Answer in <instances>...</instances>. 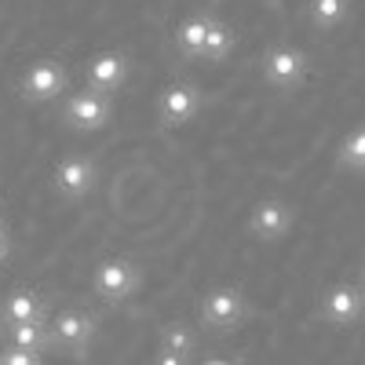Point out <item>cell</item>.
Segmentation results:
<instances>
[{
  "mask_svg": "<svg viewBox=\"0 0 365 365\" xmlns=\"http://www.w3.org/2000/svg\"><path fill=\"white\" fill-rule=\"evenodd\" d=\"M8 259H11V230L4 223L0 227V267H8Z\"/></svg>",
  "mask_w": 365,
  "mask_h": 365,
  "instance_id": "20",
  "label": "cell"
},
{
  "mask_svg": "<svg viewBox=\"0 0 365 365\" xmlns=\"http://www.w3.org/2000/svg\"><path fill=\"white\" fill-rule=\"evenodd\" d=\"M110 120H113V96H103L96 88L73 91V96L63 99V110H58V125L77 135H96L110 128Z\"/></svg>",
  "mask_w": 365,
  "mask_h": 365,
  "instance_id": "3",
  "label": "cell"
},
{
  "mask_svg": "<svg viewBox=\"0 0 365 365\" xmlns=\"http://www.w3.org/2000/svg\"><path fill=\"white\" fill-rule=\"evenodd\" d=\"M128 73H132V58H128V51H120V48L96 51L88 58V66H84L88 88L103 91V96H117V91L128 84Z\"/></svg>",
  "mask_w": 365,
  "mask_h": 365,
  "instance_id": "10",
  "label": "cell"
},
{
  "mask_svg": "<svg viewBox=\"0 0 365 365\" xmlns=\"http://www.w3.org/2000/svg\"><path fill=\"white\" fill-rule=\"evenodd\" d=\"M201 106H205V96L194 81H172L158 96V125L165 132H182L187 125H194Z\"/></svg>",
  "mask_w": 365,
  "mask_h": 365,
  "instance_id": "6",
  "label": "cell"
},
{
  "mask_svg": "<svg viewBox=\"0 0 365 365\" xmlns=\"http://www.w3.org/2000/svg\"><path fill=\"white\" fill-rule=\"evenodd\" d=\"M358 285H361V289H365V263H361V282H358Z\"/></svg>",
  "mask_w": 365,
  "mask_h": 365,
  "instance_id": "23",
  "label": "cell"
},
{
  "mask_svg": "<svg viewBox=\"0 0 365 365\" xmlns=\"http://www.w3.org/2000/svg\"><path fill=\"white\" fill-rule=\"evenodd\" d=\"M139 285H143V274L128 256H106V259L96 263V270H91V289H96V296L103 303H110V307L128 303L139 292Z\"/></svg>",
  "mask_w": 365,
  "mask_h": 365,
  "instance_id": "4",
  "label": "cell"
},
{
  "mask_svg": "<svg viewBox=\"0 0 365 365\" xmlns=\"http://www.w3.org/2000/svg\"><path fill=\"white\" fill-rule=\"evenodd\" d=\"M336 165L347 172H365V125L347 132L336 146Z\"/></svg>",
  "mask_w": 365,
  "mask_h": 365,
  "instance_id": "17",
  "label": "cell"
},
{
  "mask_svg": "<svg viewBox=\"0 0 365 365\" xmlns=\"http://www.w3.org/2000/svg\"><path fill=\"white\" fill-rule=\"evenodd\" d=\"M48 329H51V347L66 351V354H84L88 344L96 340L99 318L84 307H63L48 322Z\"/></svg>",
  "mask_w": 365,
  "mask_h": 365,
  "instance_id": "8",
  "label": "cell"
},
{
  "mask_svg": "<svg viewBox=\"0 0 365 365\" xmlns=\"http://www.w3.org/2000/svg\"><path fill=\"white\" fill-rule=\"evenodd\" d=\"M4 340L11 347H26V351L44 354L51 347V329L48 325H15V329H4Z\"/></svg>",
  "mask_w": 365,
  "mask_h": 365,
  "instance_id": "18",
  "label": "cell"
},
{
  "mask_svg": "<svg viewBox=\"0 0 365 365\" xmlns=\"http://www.w3.org/2000/svg\"><path fill=\"white\" fill-rule=\"evenodd\" d=\"M0 322H4V329L48 325V299L34 285H11L8 296L0 299Z\"/></svg>",
  "mask_w": 365,
  "mask_h": 365,
  "instance_id": "12",
  "label": "cell"
},
{
  "mask_svg": "<svg viewBox=\"0 0 365 365\" xmlns=\"http://www.w3.org/2000/svg\"><path fill=\"white\" fill-rule=\"evenodd\" d=\"M205 365H234V361H227V358H208Z\"/></svg>",
  "mask_w": 365,
  "mask_h": 365,
  "instance_id": "22",
  "label": "cell"
},
{
  "mask_svg": "<svg viewBox=\"0 0 365 365\" xmlns=\"http://www.w3.org/2000/svg\"><path fill=\"white\" fill-rule=\"evenodd\" d=\"M0 365H8V361H4V358H0Z\"/></svg>",
  "mask_w": 365,
  "mask_h": 365,
  "instance_id": "26",
  "label": "cell"
},
{
  "mask_svg": "<svg viewBox=\"0 0 365 365\" xmlns=\"http://www.w3.org/2000/svg\"><path fill=\"white\" fill-rule=\"evenodd\" d=\"M292 223H296V208L285 197H263L249 212V234L256 241H263V245H278L292 230Z\"/></svg>",
  "mask_w": 365,
  "mask_h": 365,
  "instance_id": "11",
  "label": "cell"
},
{
  "mask_svg": "<svg viewBox=\"0 0 365 365\" xmlns=\"http://www.w3.org/2000/svg\"><path fill=\"white\" fill-rule=\"evenodd\" d=\"M208 26H212V11H194V15H187V19H179V22H175L172 44H175V51L187 58V63H194V58L205 55Z\"/></svg>",
  "mask_w": 365,
  "mask_h": 365,
  "instance_id": "13",
  "label": "cell"
},
{
  "mask_svg": "<svg viewBox=\"0 0 365 365\" xmlns=\"http://www.w3.org/2000/svg\"><path fill=\"white\" fill-rule=\"evenodd\" d=\"M0 336H4V322H0Z\"/></svg>",
  "mask_w": 365,
  "mask_h": 365,
  "instance_id": "25",
  "label": "cell"
},
{
  "mask_svg": "<svg viewBox=\"0 0 365 365\" xmlns=\"http://www.w3.org/2000/svg\"><path fill=\"white\" fill-rule=\"evenodd\" d=\"M252 307L245 299V289L241 285H216L208 289L201 299H197V322L216 332V336H227V332H237L241 325L249 322Z\"/></svg>",
  "mask_w": 365,
  "mask_h": 365,
  "instance_id": "1",
  "label": "cell"
},
{
  "mask_svg": "<svg viewBox=\"0 0 365 365\" xmlns=\"http://www.w3.org/2000/svg\"><path fill=\"white\" fill-rule=\"evenodd\" d=\"M322 318L332 329H354L365 318V289L354 282H336L322 292Z\"/></svg>",
  "mask_w": 365,
  "mask_h": 365,
  "instance_id": "9",
  "label": "cell"
},
{
  "mask_svg": "<svg viewBox=\"0 0 365 365\" xmlns=\"http://www.w3.org/2000/svg\"><path fill=\"white\" fill-rule=\"evenodd\" d=\"M0 358H4L8 365H44V358H41L37 351H26V347H11V344H4V347H0Z\"/></svg>",
  "mask_w": 365,
  "mask_h": 365,
  "instance_id": "19",
  "label": "cell"
},
{
  "mask_svg": "<svg viewBox=\"0 0 365 365\" xmlns=\"http://www.w3.org/2000/svg\"><path fill=\"white\" fill-rule=\"evenodd\" d=\"M0 227H4V212H0Z\"/></svg>",
  "mask_w": 365,
  "mask_h": 365,
  "instance_id": "24",
  "label": "cell"
},
{
  "mask_svg": "<svg viewBox=\"0 0 365 365\" xmlns=\"http://www.w3.org/2000/svg\"><path fill=\"white\" fill-rule=\"evenodd\" d=\"M99 187V165L88 154H66L51 168V190L63 201H84Z\"/></svg>",
  "mask_w": 365,
  "mask_h": 365,
  "instance_id": "7",
  "label": "cell"
},
{
  "mask_svg": "<svg viewBox=\"0 0 365 365\" xmlns=\"http://www.w3.org/2000/svg\"><path fill=\"white\" fill-rule=\"evenodd\" d=\"M237 44V34H234V26L220 15H212V26H208V41H205V55H201V63L208 66H220L227 63V55L234 51Z\"/></svg>",
  "mask_w": 365,
  "mask_h": 365,
  "instance_id": "15",
  "label": "cell"
},
{
  "mask_svg": "<svg viewBox=\"0 0 365 365\" xmlns=\"http://www.w3.org/2000/svg\"><path fill=\"white\" fill-rule=\"evenodd\" d=\"M194 358H182V354H172V351H158L154 365H190Z\"/></svg>",
  "mask_w": 365,
  "mask_h": 365,
  "instance_id": "21",
  "label": "cell"
},
{
  "mask_svg": "<svg viewBox=\"0 0 365 365\" xmlns=\"http://www.w3.org/2000/svg\"><path fill=\"white\" fill-rule=\"evenodd\" d=\"M161 351L194 358V354H197V332H194L187 322H165V325H161Z\"/></svg>",
  "mask_w": 365,
  "mask_h": 365,
  "instance_id": "16",
  "label": "cell"
},
{
  "mask_svg": "<svg viewBox=\"0 0 365 365\" xmlns=\"http://www.w3.org/2000/svg\"><path fill=\"white\" fill-rule=\"evenodd\" d=\"M259 73H263V81H267L274 91H285V96H289V91H299L303 81H307L311 58H307V51L296 48V44H270V48L263 51Z\"/></svg>",
  "mask_w": 365,
  "mask_h": 365,
  "instance_id": "5",
  "label": "cell"
},
{
  "mask_svg": "<svg viewBox=\"0 0 365 365\" xmlns=\"http://www.w3.org/2000/svg\"><path fill=\"white\" fill-rule=\"evenodd\" d=\"M354 0H307V22L318 34H336V29L351 19Z\"/></svg>",
  "mask_w": 365,
  "mask_h": 365,
  "instance_id": "14",
  "label": "cell"
},
{
  "mask_svg": "<svg viewBox=\"0 0 365 365\" xmlns=\"http://www.w3.org/2000/svg\"><path fill=\"white\" fill-rule=\"evenodd\" d=\"M66 88H70V70H66L63 58H55V55L34 58V63L19 73V99L29 103V106H44V103L63 99Z\"/></svg>",
  "mask_w": 365,
  "mask_h": 365,
  "instance_id": "2",
  "label": "cell"
}]
</instances>
